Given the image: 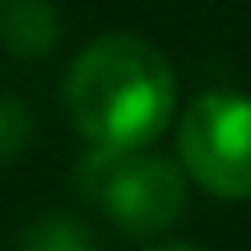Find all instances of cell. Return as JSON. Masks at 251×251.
I'll list each match as a JSON object with an SVG mask.
<instances>
[{"label":"cell","instance_id":"277c9868","mask_svg":"<svg viewBox=\"0 0 251 251\" xmlns=\"http://www.w3.org/2000/svg\"><path fill=\"white\" fill-rule=\"evenodd\" d=\"M0 42L19 61H42L61 42V14L51 0H0Z\"/></svg>","mask_w":251,"mask_h":251},{"label":"cell","instance_id":"8992f818","mask_svg":"<svg viewBox=\"0 0 251 251\" xmlns=\"http://www.w3.org/2000/svg\"><path fill=\"white\" fill-rule=\"evenodd\" d=\"M33 130H37L33 107H28L24 98H14V93H0V163L24 153L28 140H33Z\"/></svg>","mask_w":251,"mask_h":251},{"label":"cell","instance_id":"7a4b0ae2","mask_svg":"<svg viewBox=\"0 0 251 251\" xmlns=\"http://www.w3.org/2000/svg\"><path fill=\"white\" fill-rule=\"evenodd\" d=\"M79 191L121 233L158 237L186 209V177L172 158L149 149H89L79 163Z\"/></svg>","mask_w":251,"mask_h":251},{"label":"cell","instance_id":"3957f363","mask_svg":"<svg viewBox=\"0 0 251 251\" xmlns=\"http://www.w3.org/2000/svg\"><path fill=\"white\" fill-rule=\"evenodd\" d=\"M177 168L214 200H251V98L209 89L177 121Z\"/></svg>","mask_w":251,"mask_h":251},{"label":"cell","instance_id":"5b68a950","mask_svg":"<svg viewBox=\"0 0 251 251\" xmlns=\"http://www.w3.org/2000/svg\"><path fill=\"white\" fill-rule=\"evenodd\" d=\"M19 251H98V242L75 214H42L24 228Z\"/></svg>","mask_w":251,"mask_h":251},{"label":"cell","instance_id":"52a82bcc","mask_svg":"<svg viewBox=\"0 0 251 251\" xmlns=\"http://www.w3.org/2000/svg\"><path fill=\"white\" fill-rule=\"evenodd\" d=\"M149 251H196V247H181V242H168V247H149Z\"/></svg>","mask_w":251,"mask_h":251},{"label":"cell","instance_id":"6da1fadb","mask_svg":"<svg viewBox=\"0 0 251 251\" xmlns=\"http://www.w3.org/2000/svg\"><path fill=\"white\" fill-rule=\"evenodd\" d=\"M177 70L153 42L107 33L65 70V112L89 149H149L172 126Z\"/></svg>","mask_w":251,"mask_h":251}]
</instances>
